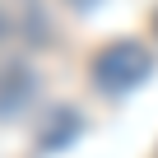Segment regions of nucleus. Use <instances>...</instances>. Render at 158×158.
I'll use <instances>...</instances> for the list:
<instances>
[{
  "label": "nucleus",
  "instance_id": "nucleus-3",
  "mask_svg": "<svg viewBox=\"0 0 158 158\" xmlns=\"http://www.w3.org/2000/svg\"><path fill=\"white\" fill-rule=\"evenodd\" d=\"M74 135H79V116H74V112H70V107H65V121H60V126H56V130H51V126H47V135H42V139H37V149H42V153H51V149H60V144H70V139H74Z\"/></svg>",
  "mask_w": 158,
  "mask_h": 158
},
{
  "label": "nucleus",
  "instance_id": "nucleus-4",
  "mask_svg": "<svg viewBox=\"0 0 158 158\" xmlns=\"http://www.w3.org/2000/svg\"><path fill=\"white\" fill-rule=\"evenodd\" d=\"M65 5H74V10H89V5H93V0H65Z\"/></svg>",
  "mask_w": 158,
  "mask_h": 158
},
{
  "label": "nucleus",
  "instance_id": "nucleus-5",
  "mask_svg": "<svg viewBox=\"0 0 158 158\" xmlns=\"http://www.w3.org/2000/svg\"><path fill=\"white\" fill-rule=\"evenodd\" d=\"M10 28V14H5V5H0V33H5Z\"/></svg>",
  "mask_w": 158,
  "mask_h": 158
},
{
  "label": "nucleus",
  "instance_id": "nucleus-1",
  "mask_svg": "<svg viewBox=\"0 0 158 158\" xmlns=\"http://www.w3.org/2000/svg\"><path fill=\"white\" fill-rule=\"evenodd\" d=\"M149 70H153V60H149V51H144L135 37H116V42L98 47L93 60H89V79H93V89L107 93V98H116V93H126L130 84H139Z\"/></svg>",
  "mask_w": 158,
  "mask_h": 158
},
{
  "label": "nucleus",
  "instance_id": "nucleus-2",
  "mask_svg": "<svg viewBox=\"0 0 158 158\" xmlns=\"http://www.w3.org/2000/svg\"><path fill=\"white\" fill-rule=\"evenodd\" d=\"M37 93V74L33 70H5V79H0V116H14L23 112V102Z\"/></svg>",
  "mask_w": 158,
  "mask_h": 158
}]
</instances>
